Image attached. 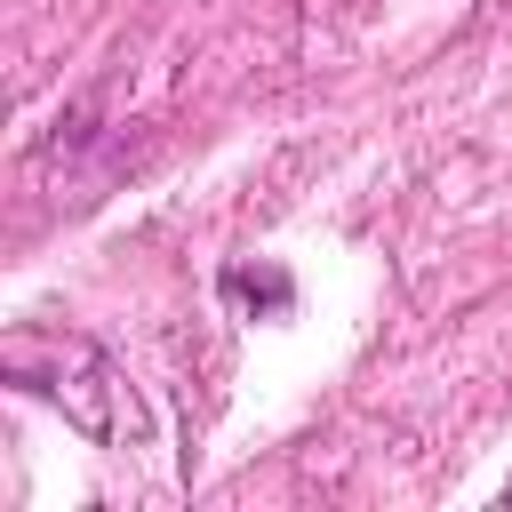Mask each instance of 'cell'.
I'll use <instances>...</instances> for the list:
<instances>
[{
	"mask_svg": "<svg viewBox=\"0 0 512 512\" xmlns=\"http://www.w3.org/2000/svg\"><path fill=\"white\" fill-rule=\"evenodd\" d=\"M0 376H8L16 392H32V400L64 408V424H80V432L104 440V448L152 432V416L136 408V392H128V376L112 368V352H104L96 336H80V328H16V336L0 344Z\"/></svg>",
	"mask_w": 512,
	"mask_h": 512,
	"instance_id": "1",
	"label": "cell"
},
{
	"mask_svg": "<svg viewBox=\"0 0 512 512\" xmlns=\"http://www.w3.org/2000/svg\"><path fill=\"white\" fill-rule=\"evenodd\" d=\"M216 296L240 304L248 320H288V312H296V280H288V264H224V272H216Z\"/></svg>",
	"mask_w": 512,
	"mask_h": 512,
	"instance_id": "2",
	"label": "cell"
}]
</instances>
